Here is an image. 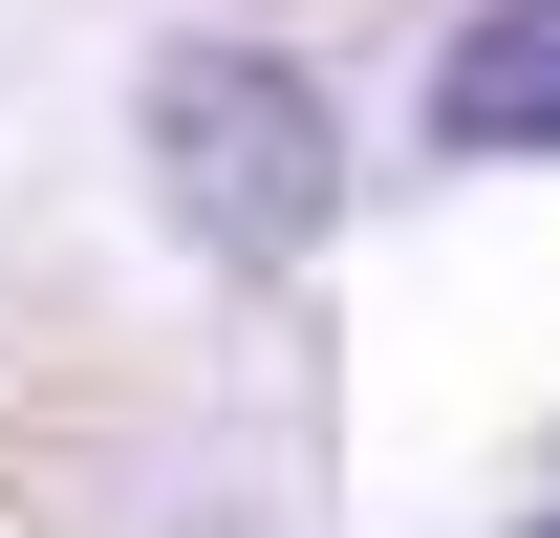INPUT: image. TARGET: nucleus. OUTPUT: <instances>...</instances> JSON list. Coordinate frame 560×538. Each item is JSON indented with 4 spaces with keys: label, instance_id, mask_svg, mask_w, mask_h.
<instances>
[{
    "label": "nucleus",
    "instance_id": "obj_1",
    "mask_svg": "<svg viewBox=\"0 0 560 538\" xmlns=\"http://www.w3.org/2000/svg\"><path fill=\"white\" fill-rule=\"evenodd\" d=\"M151 173H173V215L215 259H302L346 215V130H324V86L280 44H173L151 66Z\"/></svg>",
    "mask_w": 560,
    "mask_h": 538
},
{
    "label": "nucleus",
    "instance_id": "obj_2",
    "mask_svg": "<svg viewBox=\"0 0 560 538\" xmlns=\"http://www.w3.org/2000/svg\"><path fill=\"white\" fill-rule=\"evenodd\" d=\"M453 151H560V0H475V44L431 66Z\"/></svg>",
    "mask_w": 560,
    "mask_h": 538
}]
</instances>
